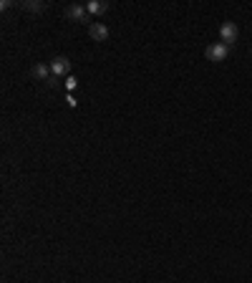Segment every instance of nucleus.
Here are the masks:
<instances>
[{"instance_id": "obj_1", "label": "nucleus", "mask_w": 252, "mask_h": 283, "mask_svg": "<svg viewBox=\"0 0 252 283\" xmlns=\"http://www.w3.org/2000/svg\"><path fill=\"white\" fill-rule=\"evenodd\" d=\"M207 59L212 61V64H219V61H224L227 56H229V46H224L222 41H217V43H212V46H207Z\"/></svg>"}, {"instance_id": "obj_2", "label": "nucleus", "mask_w": 252, "mask_h": 283, "mask_svg": "<svg viewBox=\"0 0 252 283\" xmlns=\"http://www.w3.org/2000/svg\"><path fill=\"white\" fill-rule=\"evenodd\" d=\"M237 36H239V31H237V26L234 23H222V28H219V38H222V43L224 46H232L234 41H237Z\"/></svg>"}, {"instance_id": "obj_3", "label": "nucleus", "mask_w": 252, "mask_h": 283, "mask_svg": "<svg viewBox=\"0 0 252 283\" xmlns=\"http://www.w3.org/2000/svg\"><path fill=\"white\" fill-rule=\"evenodd\" d=\"M71 71V61L66 59V56H56L53 61H51V74L53 76H66Z\"/></svg>"}, {"instance_id": "obj_4", "label": "nucleus", "mask_w": 252, "mask_h": 283, "mask_svg": "<svg viewBox=\"0 0 252 283\" xmlns=\"http://www.w3.org/2000/svg\"><path fill=\"white\" fill-rule=\"evenodd\" d=\"M86 13H89V11H86L83 6H78V3H73V6L66 8V16H68L71 21H76V23H86V21H89Z\"/></svg>"}, {"instance_id": "obj_5", "label": "nucleus", "mask_w": 252, "mask_h": 283, "mask_svg": "<svg viewBox=\"0 0 252 283\" xmlns=\"http://www.w3.org/2000/svg\"><path fill=\"white\" fill-rule=\"evenodd\" d=\"M89 36H91L96 43H104V41L109 38V28H106L104 23H91V26H89Z\"/></svg>"}, {"instance_id": "obj_6", "label": "nucleus", "mask_w": 252, "mask_h": 283, "mask_svg": "<svg viewBox=\"0 0 252 283\" xmlns=\"http://www.w3.org/2000/svg\"><path fill=\"white\" fill-rule=\"evenodd\" d=\"M86 11H89L91 16H104V13L109 11V3H106V0H91V3L86 6Z\"/></svg>"}, {"instance_id": "obj_7", "label": "nucleus", "mask_w": 252, "mask_h": 283, "mask_svg": "<svg viewBox=\"0 0 252 283\" xmlns=\"http://www.w3.org/2000/svg\"><path fill=\"white\" fill-rule=\"evenodd\" d=\"M33 76L41 79V81H48V79H51V66H46V64H36V66H33Z\"/></svg>"}, {"instance_id": "obj_8", "label": "nucleus", "mask_w": 252, "mask_h": 283, "mask_svg": "<svg viewBox=\"0 0 252 283\" xmlns=\"http://www.w3.org/2000/svg\"><path fill=\"white\" fill-rule=\"evenodd\" d=\"M23 8L31 11V13H41V11H43V3H41V0H26Z\"/></svg>"}, {"instance_id": "obj_9", "label": "nucleus", "mask_w": 252, "mask_h": 283, "mask_svg": "<svg viewBox=\"0 0 252 283\" xmlns=\"http://www.w3.org/2000/svg\"><path fill=\"white\" fill-rule=\"evenodd\" d=\"M0 8H3V11H8V8H13V0H3V3H0Z\"/></svg>"}]
</instances>
